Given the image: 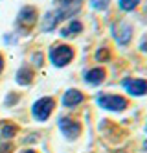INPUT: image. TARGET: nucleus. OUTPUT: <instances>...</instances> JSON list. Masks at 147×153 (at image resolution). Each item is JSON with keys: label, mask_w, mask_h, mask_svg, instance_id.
Listing matches in <instances>:
<instances>
[{"label": "nucleus", "mask_w": 147, "mask_h": 153, "mask_svg": "<svg viewBox=\"0 0 147 153\" xmlns=\"http://www.w3.org/2000/svg\"><path fill=\"white\" fill-rule=\"evenodd\" d=\"M81 4H83V0H55V6L57 7H55L53 11H48L44 15L42 31H52L55 26H57V22L74 17L79 11Z\"/></svg>", "instance_id": "nucleus-1"}, {"label": "nucleus", "mask_w": 147, "mask_h": 153, "mask_svg": "<svg viewBox=\"0 0 147 153\" xmlns=\"http://www.w3.org/2000/svg\"><path fill=\"white\" fill-rule=\"evenodd\" d=\"M96 102L99 107H103L105 111L110 113H120V111H125L127 109V100L121 96H114V94H99L96 98Z\"/></svg>", "instance_id": "nucleus-2"}, {"label": "nucleus", "mask_w": 147, "mask_h": 153, "mask_svg": "<svg viewBox=\"0 0 147 153\" xmlns=\"http://www.w3.org/2000/svg\"><path fill=\"white\" fill-rule=\"evenodd\" d=\"M74 59V50L66 45H59V46H53L50 50V61L53 67H64V65H68L70 61Z\"/></svg>", "instance_id": "nucleus-3"}, {"label": "nucleus", "mask_w": 147, "mask_h": 153, "mask_svg": "<svg viewBox=\"0 0 147 153\" xmlns=\"http://www.w3.org/2000/svg\"><path fill=\"white\" fill-rule=\"evenodd\" d=\"M53 107H55L53 98H41V100H37L35 103H33L31 114H33L35 120H39V122H44V120H48V116L52 114Z\"/></svg>", "instance_id": "nucleus-4"}, {"label": "nucleus", "mask_w": 147, "mask_h": 153, "mask_svg": "<svg viewBox=\"0 0 147 153\" xmlns=\"http://www.w3.org/2000/svg\"><path fill=\"white\" fill-rule=\"evenodd\" d=\"M35 22H37V11H35V7H31V6L22 7L18 17H17V26L22 31H28Z\"/></svg>", "instance_id": "nucleus-5"}, {"label": "nucleus", "mask_w": 147, "mask_h": 153, "mask_svg": "<svg viewBox=\"0 0 147 153\" xmlns=\"http://www.w3.org/2000/svg\"><path fill=\"white\" fill-rule=\"evenodd\" d=\"M59 129H61V133L70 140H74V138H77L81 135V126H79L75 120L68 118V116H63L59 120Z\"/></svg>", "instance_id": "nucleus-6"}, {"label": "nucleus", "mask_w": 147, "mask_h": 153, "mask_svg": "<svg viewBox=\"0 0 147 153\" xmlns=\"http://www.w3.org/2000/svg\"><path fill=\"white\" fill-rule=\"evenodd\" d=\"M123 87L125 91L131 94V96H142L147 92V81L143 79H131V78H125L123 79Z\"/></svg>", "instance_id": "nucleus-7"}, {"label": "nucleus", "mask_w": 147, "mask_h": 153, "mask_svg": "<svg viewBox=\"0 0 147 153\" xmlns=\"http://www.w3.org/2000/svg\"><path fill=\"white\" fill-rule=\"evenodd\" d=\"M114 35L120 45H127L129 39L132 37V28L127 22H118V26H114Z\"/></svg>", "instance_id": "nucleus-8"}, {"label": "nucleus", "mask_w": 147, "mask_h": 153, "mask_svg": "<svg viewBox=\"0 0 147 153\" xmlns=\"http://www.w3.org/2000/svg\"><path fill=\"white\" fill-rule=\"evenodd\" d=\"M83 92L81 91H77V89H70V91H66L64 96H63V105L64 107H75L83 102Z\"/></svg>", "instance_id": "nucleus-9"}, {"label": "nucleus", "mask_w": 147, "mask_h": 153, "mask_svg": "<svg viewBox=\"0 0 147 153\" xmlns=\"http://www.w3.org/2000/svg\"><path fill=\"white\" fill-rule=\"evenodd\" d=\"M105 79V70L103 68H92V70H86L85 72V81L90 85H98Z\"/></svg>", "instance_id": "nucleus-10"}, {"label": "nucleus", "mask_w": 147, "mask_h": 153, "mask_svg": "<svg viewBox=\"0 0 147 153\" xmlns=\"http://www.w3.org/2000/svg\"><path fill=\"white\" fill-rule=\"evenodd\" d=\"M31 79H33V72L30 67L18 68V72H17V83L18 85H28V83H31Z\"/></svg>", "instance_id": "nucleus-11"}, {"label": "nucleus", "mask_w": 147, "mask_h": 153, "mask_svg": "<svg viewBox=\"0 0 147 153\" xmlns=\"http://www.w3.org/2000/svg\"><path fill=\"white\" fill-rule=\"evenodd\" d=\"M83 31V24L79 22V20H74V22H70L66 28L61 30V35L63 37H70V35H77V33H81Z\"/></svg>", "instance_id": "nucleus-12"}, {"label": "nucleus", "mask_w": 147, "mask_h": 153, "mask_svg": "<svg viewBox=\"0 0 147 153\" xmlns=\"http://www.w3.org/2000/svg\"><path fill=\"white\" fill-rule=\"evenodd\" d=\"M17 133V127L13 124H4L2 126V133H0V138L2 140H9V138H13Z\"/></svg>", "instance_id": "nucleus-13"}, {"label": "nucleus", "mask_w": 147, "mask_h": 153, "mask_svg": "<svg viewBox=\"0 0 147 153\" xmlns=\"http://www.w3.org/2000/svg\"><path fill=\"white\" fill-rule=\"evenodd\" d=\"M138 4H140V0H120V7L123 11H132Z\"/></svg>", "instance_id": "nucleus-14"}, {"label": "nucleus", "mask_w": 147, "mask_h": 153, "mask_svg": "<svg viewBox=\"0 0 147 153\" xmlns=\"http://www.w3.org/2000/svg\"><path fill=\"white\" fill-rule=\"evenodd\" d=\"M109 57H110V53H109L107 48H99V50L96 52V59H98V61H109Z\"/></svg>", "instance_id": "nucleus-15"}, {"label": "nucleus", "mask_w": 147, "mask_h": 153, "mask_svg": "<svg viewBox=\"0 0 147 153\" xmlns=\"http://www.w3.org/2000/svg\"><path fill=\"white\" fill-rule=\"evenodd\" d=\"M109 2L110 0H90L94 9H105V7H109Z\"/></svg>", "instance_id": "nucleus-16"}, {"label": "nucleus", "mask_w": 147, "mask_h": 153, "mask_svg": "<svg viewBox=\"0 0 147 153\" xmlns=\"http://www.w3.org/2000/svg\"><path fill=\"white\" fill-rule=\"evenodd\" d=\"M9 151H11V144L7 140H4V144L0 146V153H9Z\"/></svg>", "instance_id": "nucleus-17"}, {"label": "nucleus", "mask_w": 147, "mask_h": 153, "mask_svg": "<svg viewBox=\"0 0 147 153\" xmlns=\"http://www.w3.org/2000/svg\"><path fill=\"white\" fill-rule=\"evenodd\" d=\"M2 68H4V59H2V56H0V72H2Z\"/></svg>", "instance_id": "nucleus-18"}, {"label": "nucleus", "mask_w": 147, "mask_h": 153, "mask_svg": "<svg viewBox=\"0 0 147 153\" xmlns=\"http://www.w3.org/2000/svg\"><path fill=\"white\" fill-rule=\"evenodd\" d=\"M24 153H35V151H24Z\"/></svg>", "instance_id": "nucleus-19"}]
</instances>
